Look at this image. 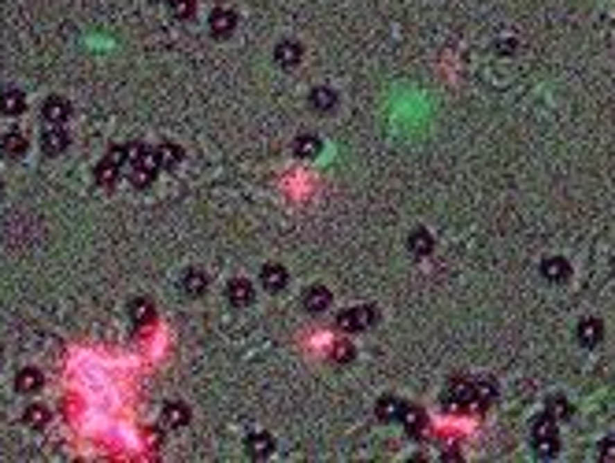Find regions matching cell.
<instances>
[{"instance_id":"32","label":"cell","mask_w":615,"mask_h":463,"mask_svg":"<svg viewBox=\"0 0 615 463\" xmlns=\"http://www.w3.org/2000/svg\"><path fill=\"white\" fill-rule=\"evenodd\" d=\"M352 356H356L352 344H334V363H349Z\"/></svg>"},{"instance_id":"24","label":"cell","mask_w":615,"mask_h":463,"mask_svg":"<svg viewBox=\"0 0 615 463\" xmlns=\"http://www.w3.org/2000/svg\"><path fill=\"white\" fill-rule=\"evenodd\" d=\"M542 274L548 278V282H567L571 267H567V260H560V256H553V260H545V263H542Z\"/></svg>"},{"instance_id":"28","label":"cell","mask_w":615,"mask_h":463,"mask_svg":"<svg viewBox=\"0 0 615 463\" xmlns=\"http://www.w3.org/2000/svg\"><path fill=\"white\" fill-rule=\"evenodd\" d=\"M130 319L141 322V326H145V322H153V300H148V297L130 300Z\"/></svg>"},{"instance_id":"27","label":"cell","mask_w":615,"mask_h":463,"mask_svg":"<svg viewBox=\"0 0 615 463\" xmlns=\"http://www.w3.org/2000/svg\"><path fill=\"white\" fill-rule=\"evenodd\" d=\"M571 412H575V408H571V401H567V396H560V393H553V396H548V404H545V415H553V419H571Z\"/></svg>"},{"instance_id":"33","label":"cell","mask_w":615,"mask_h":463,"mask_svg":"<svg viewBox=\"0 0 615 463\" xmlns=\"http://www.w3.org/2000/svg\"><path fill=\"white\" fill-rule=\"evenodd\" d=\"M597 456H600V460H615V437H612V441H600Z\"/></svg>"},{"instance_id":"5","label":"cell","mask_w":615,"mask_h":463,"mask_svg":"<svg viewBox=\"0 0 615 463\" xmlns=\"http://www.w3.org/2000/svg\"><path fill=\"white\" fill-rule=\"evenodd\" d=\"M300 304H304L311 315H322V311L334 304V297H330V289H327V286H308V289H304V297H300Z\"/></svg>"},{"instance_id":"6","label":"cell","mask_w":615,"mask_h":463,"mask_svg":"<svg viewBox=\"0 0 615 463\" xmlns=\"http://www.w3.org/2000/svg\"><path fill=\"white\" fill-rule=\"evenodd\" d=\"M208 26H211V34H215V37H230L234 30H237V15H234V8H215L211 19H208Z\"/></svg>"},{"instance_id":"15","label":"cell","mask_w":615,"mask_h":463,"mask_svg":"<svg viewBox=\"0 0 615 463\" xmlns=\"http://www.w3.org/2000/svg\"><path fill=\"white\" fill-rule=\"evenodd\" d=\"M401 419H404L408 437H423V434H426V423H430V419H426L423 408H404V415H401Z\"/></svg>"},{"instance_id":"7","label":"cell","mask_w":615,"mask_h":463,"mask_svg":"<svg viewBox=\"0 0 615 463\" xmlns=\"http://www.w3.org/2000/svg\"><path fill=\"white\" fill-rule=\"evenodd\" d=\"M404 408H408V404H404L397 393H386V396H379V404H374V415H379L382 423H397V419L404 415Z\"/></svg>"},{"instance_id":"29","label":"cell","mask_w":615,"mask_h":463,"mask_svg":"<svg viewBox=\"0 0 615 463\" xmlns=\"http://www.w3.org/2000/svg\"><path fill=\"white\" fill-rule=\"evenodd\" d=\"M49 419H52V415H49V408H37V404L23 412V423H26L30 430H45V426H49Z\"/></svg>"},{"instance_id":"18","label":"cell","mask_w":615,"mask_h":463,"mask_svg":"<svg viewBox=\"0 0 615 463\" xmlns=\"http://www.w3.org/2000/svg\"><path fill=\"white\" fill-rule=\"evenodd\" d=\"M293 152L300 156V159H315L319 152H322V141L315 134H300L297 141H293Z\"/></svg>"},{"instance_id":"12","label":"cell","mask_w":615,"mask_h":463,"mask_svg":"<svg viewBox=\"0 0 615 463\" xmlns=\"http://www.w3.org/2000/svg\"><path fill=\"white\" fill-rule=\"evenodd\" d=\"M245 452H249L252 460H267L275 452V437L271 434H249V441H245Z\"/></svg>"},{"instance_id":"17","label":"cell","mask_w":615,"mask_h":463,"mask_svg":"<svg viewBox=\"0 0 615 463\" xmlns=\"http://www.w3.org/2000/svg\"><path fill=\"white\" fill-rule=\"evenodd\" d=\"M0 112L4 115H23L26 112V96L19 89H0Z\"/></svg>"},{"instance_id":"1","label":"cell","mask_w":615,"mask_h":463,"mask_svg":"<svg viewBox=\"0 0 615 463\" xmlns=\"http://www.w3.org/2000/svg\"><path fill=\"white\" fill-rule=\"evenodd\" d=\"M441 404H445V412H478V404H474V385L471 382H449L445 393H441Z\"/></svg>"},{"instance_id":"14","label":"cell","mask_w":615,"mask_h":463,"mask_svg":"<svg viewBox=\"0 0 615 463\" xmlns=\"http://www.w3.org/2000/svg\"><path fill=\"white\" fill-rule=\"evenodd\" d=\"M41 385H45V378H41V371H34V367H23V371L15 374V390L26 393V396L41 393Z\"/></svg>"},{"instance_id":"20","label":"cell","mask_w":615,"mask_h":463,"mask_svg":"<svg viewBox=\"0 0 615 463\" xmlns=\"http://www.w3.org/2000/svg\"><path fill=\"white\" fill-rule=\"evenodd\" d=\"M204 289H208V278H204V271H197V267H193V271L182 274V293H186V297H200Z\"/></svg>"},{"instance_id":"23","label":"cell","mask_w":615,"mask_h":463,"mask_svg":"<svg viewBox=\"0 0 615 463\" xmlns=\"http://www.w3.org/2000/svg\"><path fill=\"white\" fill-rule=\"evenodd\" d=\"M164 423H167L171 430H182V426L189 423V408L178 404V401H171V404L164 408Z\"/></svg>"},{"instance_id":"22","label":"cell","mask_w":615,"mask_h":463,"mask_svg":"<svg viewBox=\"0 0 615 463\" xmlns=\"http://www.w3.org/2000/svg\"><path fill=\"white\" fill-rule=\"evenodd\" d=\"M115 182H119V164H112V159H101L96 164V186L101 189H115Z\"/></svg>"},{"instance_id":"19","label":"cell","mask_w":615,"mask_h":463,"mask_svg":"<svg viewBox=\"0 0 615 463\" xmlns=\"http://www.w3.org/2000/svg\"><path fill=\"white\" fill-rule=\"evenodd\" d=\"M308 101H311V107H315V112L327 115V112H334V107H338V93L327 89V85H319V89H311Z\"/></svg>"},{"instance_id":"2","label":"cell","mask_w":615,"mask_h":463,"mask_svg":"<svg viewBox=\"0 0 615 463\" xmlns=\"http://www.w3.org/2000/svg\"><path fill=\"white\" fill-rule=\"evenodd\" d=\"M534 452L537 456H556L560 452V437H556V419L553 415H542V419H534Z\"/></svg>"},{"instance_id":"8","label":"cell","mask_w":615,"mask_h":463,"mask_svg":"<svg viewBox=\"0 0 615 463\" xmlns=\"http://www.w3.org/2000/svg\"><path fill=\"white\" fill-rule=\"evenodd\" d=\"M41 115H45L49 123L63 126V123L71 119V101H67V96H49V101L41 104Z\"/></svg>"},{"instance_id":"26","label":"cell","mask_w":615,"mask_h":463,"mask_svg":"<svg viewBox=\"0 0 615 463\" xmlns=\"http://www.w3.org/2000/svg\"><path fill=\"white\" fill-rule=\"evenodd\" d=\"M493 401H497V382H474V404H478V412L490 408Z\"/></svg>"},{"instance_id":"3","label":"cell","mask_w":615,"mask_h":463,"mask_svg":"<svg viewBox=\"0 0 615 463\" xmlns=\"http://www.w3.org/2000/svg\"><path fill=\"white\" fill-rule=\"evenodd\" d=\"M374 319H379V315H374V308L360 304V308L341 311V315H338V330H341V333H356V330H367Z\"/></svg>"},{"instance_id":"13","label":"cell","mask_w":615,"mask_h":463,"mask_svg":"<svg viewBox=\"0 0 615 463\" xmlns=\"http://www.w3.org/2000/svg\"><path fill=\"white\" fill-rule=\"evenodd\" d=\"M575 333H578V341L586 344V349H593V344H600V338H604V322L600 319H582Z\"/></svg>"},{"instance_id":"9","label":"cell","mask_w":615,"mask_h":463,"mask_svg":"<svg viewBox=\"0 0 615 463\" xmlns=\"http://www.w3.org/2000/svg\"><path fill=\"white\" fill-rule=\"evenodd\" d=\"M260 282H263L267 293H282L286 282H289V271H286L282 263H267L263 271H260Z\"/></svg>"},{"instance_id":"31","label":"cell","mask_w":615,"mask_h":463,"mask_svg":"<svg viewBox=\"0 0 615 463\" xmlns=\"http://www.w3.org/2000/svg\"><path fill=\"white\" fill-rule=\"evenodd\" d=\"M193 4L197 0H171V12H175V19H193Z\"/></svg>"},{"instance_id":"10","label":"cell","mask_w":615,"mask_h":463,"mask_svg":"<svg viewBox=\"0 0 615 463\" xmlns=\"http://www.w3.org/2000/svg\"><path fill=\"white\" fill-rule=\"evenodd\" d=\"M300 60H304V45L300 41H278V49H275L278 67H297Z\"/></svg>"},{"instance_id":"21","label":"cell","mask_w":615,"mask_h":463,"mask_svg":"<svg viewBox=\"0 0 615 463\" xmlns=\"http://www.w3.org/2000/svg\"><path fill=\"white\" fill-rule=\"evenodd\" d=\"M408 252L412 256H430L434 252V238H430L426 230H412L408 234Z\"/></svg>"},{"instance_id":"4","label":"cell","mask_w":615,"mask_h":463,"mask_svg":"<svg viewBox=\"0 0 615 463\" xmlns=\"http://www.w3.org/2000/svg\"><path fill=\"white\" fill-rule=\"evenodd\" d=\"M67 145H71V134L63 130V126L49 123V130H41V152H45V156H60Z\"/></svg>"},{"instance_id":"30","label":"cell","mask_w":615,"mask_h":463,"mask_svg":"<svg viewBox=\"0 0 615 463\" xmlns=\"http://www.w3.org/2000/svg\"><path fill=\"white\" fill-rule=\"evenodd\" d=\"M156 156H159V167H178V164H182V148H178V145H171V141H167V145H159V148H156Z\"/></svg>"},{"instance_id":"25","label":"cell","mask_w":615,"mask_h":463,"mask_svg":"<svg viewBox=\"0 0 615 463\" xmlns=\"http://www.w3.org/2000/svg\"><path fill=\"white\" fill-rule=\"evenodd\" d=\"M156 178V167H145V164H130V186L134 189H148Z\"/></svg>"},{"instance_id":"16","label":"cell","mask_w":615,"mask_h":463,"mask_svg":"<svg viewBox=\"0 0 615 463\" xmlns=\"http://www.w3.org/2000/svg\"><path fill=\"white\" fill-rule=\"evenodd\" d=\"M0 152H4L8 159H19V156L26 152V134L23 130H8L4 141H0Z\"/></svg>"},{"instance_id":"11","label":"cell","mask_w":615,"mask_h":463,"mask_svg":"<svg viewBox=\"0 0 615 463\" xmlns=\"http://www.w3.org/2000/svg\"><path fill=\"white\" fill-rule=\"evenodd\" d=\"M252 297H256V289L245 282V278H234V282L226 286V300H230L234 308H249V304H252Z\"/></svg>"}]
</instances>
